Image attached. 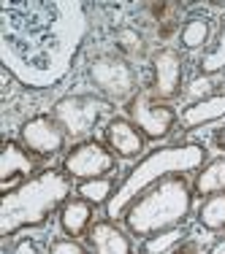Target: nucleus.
<instances>
[{
  "instance_id": "6",
  "label": "nucleus",
  "mask_w": 225,
  "mask_h": 254,
  "mask_svg": "<svg viewBox=\"0 0 225 254\" xmlns=\"http://www.w3.org/2000/svg\"><path fill=\"white\" fill-rule=\"evenodd\" d=\"M112 111V103L103 100L101 95L90 92H74L65 98L54 100L52 117L54 122L63 127V132L68 135V141H84L93 138V130L101 125V119Z\"/></svg>"
},
{
  "instance_id": "5",
  "label": "nucleus",
  "mask_w": 225,
  "mask_h": 254,
  "mask_svg": "<svg viewBox=\"0 0 225 254\" xmlns=\"http://www.w3.org/2000/svg\"><path fill=\"white\" fill-rule=\"evenodd\" d=\"M84 78L112 106H117V103L125 106V103H130L141 92V81H138L136 65L117 52L95 54L87 63V68H84Z\"/></svg>"
},
{
  "instance_id": "10",
  "label": "nucleus",
  "mask_w": 225,
  "mask_h": 254,
  "mask_svg": "<svg viewBox=\"0 0 225 254\" xmlns=\"http://www.w3.org/2000/svg\"><path fill=\"white\" fill-rule=\"evenodd\" d=\"M65 141H68V135L54 122L52 114H35L19 125V143L41 162L57 157L65 149Z\"/></svg>"
},
{
  "instance_id": "14",
  "label": "nucleus",
  "mask_w": 225,
  "mask_h": 254,
  "mask_svg": "<svg viewBox=\"0 0 225 254\" xmlns=\"http://www.w3.org/2000/svg\"><path fill=\"white\" fill-rule=\"evenodd\" d=\"M225 119V89L215 92L212 98L193 103V106H185L179 111V127L185 132H193L198 127H206L212 122H220Z\"/></svg>"
},
{
  "instance_id": "3",
  "label": "nucleus",
  "mask_w": 225,
  "mask_h": 254,
  "mask_svg": "<svg viewBox=\"0 0 225 254\" xmlns=\"http://www.w3.org/2000/svg\"><path fill=\"white\" fill-rule=\"evenodd\" d=\"M193 200L196 195H193V181H187V173H174L144 190L127 205L122 227L138 241L174 227H185L193 216Z\"/></svg>"
},
{
  "instance_id": "7",
  "label": "nucleus",
  "mask_w": 225,
  "mask_h": 254,
  "mask_svg": "<svg viewBox=\"0 0 225 254\" xmlns=\"http://www.w3.org/2000/svg\"><path fill=\"white\" fill-rule=\"evenodd\" d=\"M119 157L112 152L98 138H84V141L74 143L63 157V171L76 181H90V179H103L114 176Z\"/></svg>"
},
{
  "instance_id": "12",
  "label": "nucleus",
  "mask_w": 225,
  "mask_h": 254,
  "mask_svg": "<svg viewBox=\"0 0 225 254\" xmlns=\"http://www.w3.org/2000/svg\"><path fill=\"white\" fill-rule=\"evenodd\" d=\"M38 162H41L38 157L30 154L19 141L8 138L3 146V160H0V184H3V190H11L14 181L22 184V181L33 179L38 173Z\"/></svg>"
},
{
  "instance_id": "23",
  "label": "nucleus",
  "mask_w": 225,
  "mask_h": 254,
  "mask_svg": "<svg viewBox=\"0 0 225 254\" xmlns=\"http://www.w3.org/2000/svg\"><path fill=\"white\" fill-rule=\"evenodd\" d=\"M215 92H220L217 89V81L212 76H201L196 73L190 78V81L185 84V100H187V106H193V103H201V100H206V98H212Z\"/></svg>"
},
{
  "instance_id": "13",
  "label": "nucleus",
  "mask_w": 225,
  "mask_h": 254,
  "mask_svg": "<svg viewBox=\"0 0 225 254\" xmlns=\"http://www.w3.org/2000/svg\"><path fill=\"white\" fill-rule=\"evenodd\" d=\"M87 244L93 254H133V235L114 219L93 222L87 233Z\"/></svg>"
},
{
  "instance_id": "2",
  "label": "nucleus",
  "mask_w": 225,
  "mask_h": 254,
  "mask_svg": "<svg viewBox=\"0 0 225 254\" xmlns=\"http://www.w3.org/2000/svg\"><path fill=\"white\" fill-rule=\"evenodd\" d=\"M71 192H76L74 179L63 168H46L33 179L14 184L3 192L0 203V235L14 238L25 230L46 227L52 216L60 214Z\"/></svg>"
},
{
  "instance_id": "11",
  "label": "nucleus",
  "mask_w": 225,
  "mask_h": 254,
  "mask_svg": "<svg viewBox=\"0 0 225 254\" xmlns=\"http://www.w3.org/2000/svg\"><path fill=\"white\" fill-rule=\"evenodd\" d=\"M103 143L119 160H138L147 149V138L127 117H109L103 125Z\"/></svg>"
},
{
  "instance_id": "17",
  "label": "nucleus",
  "mask_w": 225,
  "mask_h": 254,
  "mask_svg": "<svg viewBox=\"0 0 225 254\" xmlns=\"http://www.w3.org/2000/svg\"><path fill=\"white\" fill-rule=\"evenodd\" d=\"M225 192V154L209 160L193 179V195L196 197H209Z\"/></svg>"
},
{
  "instance_id": "16",
  "label": "nucleus",
  "mask_w": 225,
  "mask_h": 254,
  "mask_svg": "<svg viewBox=\"0 0 225 254\" xmlns=\"http://www.w3.org/2000/svg\"><path fill=\"white\" fill-rule=\"evenodd\" d=\"M215 38V27H212V19L204 14H196L179 27V44L185 52H204L206 46Z\"/></svg>"
},
{
  "instance_id": "4",
  "label": "nucleus",
  "mask_w": 225,
  "mask_h": 254,
  "mask_svg": "<svg viewBox=\"0 0 225 254\" xmlns=\"http://www.w3.org/2000/svg\"><path fill=\"white\" fill-rule=\"evenodd\" d=\"M209 162V149L198 141H185V143H171V146H157L149 154H144L136 165L127 171V176L119 181L114 197L106 205L109 219L122 222L125 208L141 195L144 190H149L152 184L174 176V173H190L201 171Z\"/></svg>"
},
{
  "instance_id": "8",
  "label": "nucleus",
  "mask_w": 225,
  "mask_h": 254,
  "mask_svg": "<svg viewBox=\"0 0 225 254\" xmlns=\"http://www.w3.org/2000/svg\"><path fill=\"white\" fill-rule=\"evenodd\" d=\"M125 117L144 132L147 141H166L179 125V111L171 103H157L149 89H141L130 103H125Z\"/></svg>"
},
{
  "instance_id": "20",
  "label": "nucleus",
  "mask_w": 225,
  "mask_h": 254,
  "mask_svg": "<svg viewBox=\"0 0 225 254\" xmlns=\"http://www.w3.org/2000/svg\"><path fill=\"white\" fill-rule=\"evenodd\" d=\"M190 241V227H174L166 233H157L152 238L141 241V254H174L179 246H185Z\"/></svg>"
},
{
  "instance_id": "9",
  "label": "nucleus",
  "mask_w": 225,
  "mask_h": 254,
  "mask_svg": "<svg viewBox=\"0 0 225 254\" xmlns=\"http://www.w3.org/2000/svg\"><path fill=\"white\" fill-rule=\"evenodd\" d=\"M185 60L174 46H160L149 54V95L157 103H171L185 92Z\"/></svg>"
},
{
  "instance_id": "27",
  "label": "nucleus",
  "mask_w": 225,
  "mask_h": 254,
  "mask_svg": "<svg viewBox=\"0 0 225 254\" xmlns=\"http://www.w3.org/2000/svg\"><path fill=\"white\" fill-rule=\"evenodd\" d=\"M174 254H198V244H196V241H187V244L179 246Z\"/></svg>"
},
{
  "instance_id": "25",
  "label": "nucleus",
  "mask_w": 225,
  "mask_h": 254,
  "mask_svg": "<svg viewBox=\"0 0 225 254\" xmlns=\"http://www.w3.org/2000/svg\"><path fill=\"white\" fill-rule=\"evenodd\" d=\"M14 254H44V252H41V246L33 238H19L14 244Z\"/></svg>"
},
{
  "instance_id": "22",
  "label": "nucleus",
  "mask_w": 225,
  "mask_h": 254,
  "mask_svg": "<svg viewBox=\"0 0 225 254\" xmlns=\"http://www.w3.org/2000/svg\"><path fill=\"white\" fill-rule=\"evenodd\" d=\"M117 181L112 176H103V179H90V181H79L76 184V197L93 203V205H109V200L114 197L117 192Z\"/></svg>"
},
{
  "instance_id": "18",
  "label": "nucleus",
  "mask_w": 225,
  "mask_h": 254,
  "mask_svg": "<svg viewBox=\"0 0 225 254\" xmlns=\"http://www.w3.org/2000/svg\"><path fill=\"white\" fill-rule=\"evenodd\" d=\"M196 222L206 233H225V192L209 195L201 200L196 211Z\"/></svg>"
},
{
  "instance_id": "15",
  "label": "nucleus",
  "mask_w": 225,
  "mask_h": 254,
  "mask_svg": "<svg viewBox=\"0 0 225 254\" xmlns=\"http://www.w3.org/2000/svg\"><path fill=\"white\" fill-rule=\"evenodd\" d=\"M93 214H95L93 203L82 200V197H68L57 214L63 235L65 238H82V235H87L90 227H93Z\"/></svg>"
},
{
  "instance_id": "19",
  "label": "nucleus",
  "mask_w": 225,
  "mask_h": 254,
  "mask_svg": "<svg viewBox=\"0 0 225 254\" xmlns=\"http://www.w3.org/2000/svg\"><path fill=\"white\" fill-rule=\"evenodd\" d=\"M196 70L201 76H212V78L225 73V25L217 30V35L212 38V44L201 52Z\"/></svg>"
},
{
  "instance_id": "24",
  "label": "nucleus",
  "mask_w": 225,
  "mask_h": 254,
  "mask_svg": "<svg viewBox=\"0 0 225 254\" xmlns=\"http://www.w3.org/2000/svg\"><path fill=\"white\" fill-rule=\"evenodd\" d=\"M46 254H87V249H84L76 238H65V235H63V238H54L52 241Z\"/></svg>"
},
{
  "instance_id": "21",
  "label": "nucleus",
  "mask_w": 225,
  "mask_h": 254,
  "mask_svg": "<svg viewBox=\"0 0 225 254\" xmlns=\"http://www.w3.org/2000/svg\"><path fill=\"white\" fill-rule=\"evenodd\" d=\"M114 46H117V54H122L133 63V60H144L149 54L147 38H144L141 30L136 27H119L114 33Z\"/></svg>"
},
{
  "instance_id": "26",
  "label": "nucleus",
  "mask_w": 225,
  "mask_h": 254,
  "mask_svg": "<svg viewBox=\"0 0 225 254\" xmlns=\"http://www.w3.org/2000/svg\"><path fill=\"white\" fill-rule=\"evenodd\" d=\"M212 141H215V146L220 149V152H225V125H220V130L212 135Z\"/></svg>"
},
{
  "instance_id": "1",
  "label": "nucleus",
  "mask_w": 225,
  "mask_h": 254,
  "mask_svg": "<svg viewBox=\"0 0 225 254\" xmlns=\"http://www.w3.org/2000/svg\"><path fill=\"white\" fill-rule=\"evenodd\" d=\"M90 30L84 3L25 0L0 5V60L25 89L57 87L74 70Z\"/></svg>"
}]
</instances>
